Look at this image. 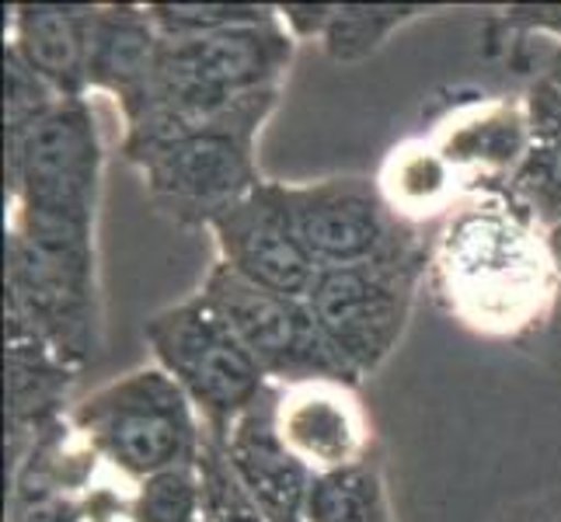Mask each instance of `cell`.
Segmentation results:
<instances>
[{"label": "cell", "mask_w": 561, "mask_h": 522, "mask_svg": "<svg viewBox=\"0 0 561 522\" xmlns=\"http://www.w3.org/2000/svg\"><path fill=\"white\" fill-rule=\"evenodd\" d=\"M164 35L153 25L147 4H99L91 32V60H88V88L108 94L115 105L147 88Z\"/></svg>", "instance_id": "e0dca14e"}, {"label": "cell", "mask_w": 561, "mask_h": 522, "mask_svg": "<svg viewBox=\"0 0 561 522\" xmlns=\"http://www.w3.org/2000/svg\"><path fill=\"white\" fill-rule=\"evenodd\" d=\"M304 522H394L374 456L332 474H318L307 495Z\"/></svg>", "instance_id": "ffe728a7"}, {"label": "cell", "mask_w": 561, "mask_h": 522, "mask_svg": "<svg viewBox=\"0 0 561 522\" xmlns=\"http://www.w3.org/2000/svg\"><path fill=\"white\" fill-rule=\"evenodd\" d=\"M94 18L99 4H14L8 49L22 56L60 98H88Z\"/></svg>", "instance_id": "5bb4252c"}, {"label": "cell", "mask_w": 561, "mask_h": 522, "mask_svg": "<svg viewBox=\"0 0 561 522\" xmlns=\"http://www.w3.org/2000/svg\"><path fill=\"white\" fill-rule=\"evenodd\" d=\"M129 522H203V477L196 463L168 467L133 485L126 501Z\"/></svg>", "instance_id": "7402d4cb"}, {"label": "cell", "mask_w": 561, "mask_h": 522, "mask_svg": "<svg viewBox=\"0 0 561 522\" xmlns=\"http://www.w3.org/2000/svg\"><path fill=\"white\" fill-rule=\"evenodd\" d=\"M545 73L551 77L554 84H561V43H554L548 49V60H545Z\"/></svg>", "instance_id": "f1b7e54d"}, {"label": "cell", "mask_w": 561, "mask_h": 522, "mask_svg": "<svg viewBox=\"0 0 561 522\" xmlns=\"http://www.w3.org/2000/svg\"><path fill=\"white\" fill-rule=\"evenodd\" d=\"M279 386L273 383L251 408L234 421L220 450L238 474L244 491L259 501L268 522H304L307 495H311L314 474L304 467L286 446L276 425Z\"/></svg>", "instance_id": "7c38bea8"}, {"label": "cell", "mask_w": 561, "mask_h": 522, "mask_svg": "<svg viewBox=\"0 0 561 522\" xmlns=\"http://www.w3.org/2000/svg\"><path fill=\"white\" fill-rule=\"evenodd\" d=\"M8 234L38 247L94 251L105 140L88 98L56 102L18 137H4Z\"/></svg>", "instance_id": "7a4b0ae2"}, {"label": "cell", "mask_w": 561, "mask_h": 522, "mask_svg": "<svg viewBox=\"0 0 561 522\" xmlns=\"http://www.w3.org/2000/svg\"><path fill=\"white\" fill-rule=\"evenodd\" d=\"M297 38L279 22L224 28L213 35L164 38L147 88L119 105L123 123L150 105H227L259 91H276L294 63Z\"/></svg>", "instance_id": "5b68a950"}, {"label": "cell", "mask_w": 561, "mask_h": 522, "mask_svg": "<svg viewBox=\"0 0 561 522\" xmlns=\"http://www.w3.org/2000/svg\"><path fill=\"white\" fill-rule=\"evenodd\" d=\"M548 247H551V262H554V303H551V314L545 321V327L537 332V341L545 345L548 359L561 370V227L548 230Z\"/></svg>", "instance_id": "4316f807"}, {"label": "cell", "mask_w": 561, "mask_h": 522, "mask_svg": "<svg viewBox=\"0 0 561 522\" xmlns=\"http://www.w3.org/2000/svg\"><path fill=\"white\" fill-rule=\"evenodd\" d=\"M203 293L234 327V335L259 362V370L276 386L300 383H345L356 386L359 376L328 341L311 303L300 297H283L273 289L230 272L224 262L209 268Z\"/></svg>", "instance_id": "ba28073f"}, {"label": "cell", "mask_w": 561, "mask_h": 522, "mask_svg": "<svg viewBox=\"0 0 561 522\" xmlns=\"http://www.w3.org/2000/svg\"><path fill=\"white\" fill-rule=\"evenodd\" d=\"M377 185L398 220L419 223L454 202L460 174L433 140H409L387 153Z\"/></svg>", "instance_id": "d6986e66"}, {"label": "cell", "mask_w": 561, "mask_h": 522, "mask_svg": "<svg viewBox=\"0 0 561 522\" xmlns=\"http://www.w3.org/2000/svg\"><path fill=\"white\" fill-rule=\"evenodd\" d=\"M153 25L164 38L213 35L224 28L273 22L276 8L268 4H147Z\"/></svg>", "instance_id": "603a6c76"}, {"label": "cell", "mask_w": 561, "mask_h": 522, "mask_svg": "<svg viewBox=\"0 0 561 522\" xmlns=\"http://www.w3.org/2000/svg\"><path fill=\"white\" fill-rule=\"evenodd\" d=\"M209 230L230 272L273 293L307 300L321 268L297 237L279 182H262L251 196L220 212Z\"/></svg>", "instance_id": "8fae6325"}, {"label": "cell", "mask_w": 561, "mask_h": 522, "mask_svg": "<svg viewBox=\"0 0 561 522\" xmlns=\"http://www.w3.org/2000/svg\"><path fill=\"white\" fill-rule=\"evenodd\" d=\"M430 140L454 164L460 182H471L468 196H478V192L506 188L527 153L530 126L524 105L495 102L454 115Z\"/></svg>", "instance_id": "9a60e30c"}, {"label": "cell", "mask_w": 561, "mask_h": 522, "mask_svg": "<svg viewBox=\"0 0 561 522\" xmlns=\"http://www.w3.org/2000/svg\"><path fill=\"white\" fill-rule=\"evenodd\" d=\"M279 98H268L241 119L144 150L137 164L150 202L182 227H209L234 202L262 185L255 143Z\"/></svg>", "instance_id": "52a82bcc"}, {"label": "cell", "mask_w": 561, "mask_h": 522, "mask_svg": "<svg viewBox=\"0 0 561 522\" xmlns=\"http://www.w3.org/2000/svg\"><path fill=\"white\" fill-rule=\"evenodd\" d=\"M289 220L318 268H350L394 255L419 241L415 227L394 217L377 182L328 178L283 185Z\"/></svg>", "instance_id": "30bf717a"}, {"label": "cell", "mask_w": 561, "mask_h": 522, "mask_svg": "<svg viewBox=\"0 0 561 522\" xmlns=\"http://www.w3.org/2000/svg\"><path fill=\"white\" fill-rule=\"evenodd\" d=\"M502 522H561V495L537 501V506H530L527 512H513Z\"/></svg>", "instance_id": "83f0119b"}, {"label": "cell", "mask_w": 561, "mask_h": 522, "mask_svg": "<svg viewBox=\"0 0 561 522\" xmlns=\"http://www.w3.org/2000/svg\"><path fill=\"white\" fill-rule=\"evenodd\" d=\"M8 446L11 456L46 425L64 418L60 408L77 370L53 352L22 321L8 317Z\"/></svg>", "instance_id": "2e32d148"}, {"label": "cell", "mask_w": 561, "mask_h": 522, "mask_svg": "<svg viewBox=\"0 0 561 522\" xmlns=\"http://www.w3.org/2000/svg\"><path fill=\"white\" fill-rule=\"evenodd\" d=\"M70 421L105 467L129 485L196 463L206 442L199 411L161 366H140L99 386L70 411Z\"/></svg>", "instance_id": "3957f363"}, {"label": "cell", "mask_w": 561, "mask_h": 522, "mask_svg": "<svg viewBox=\"0 0 561 522\" xmlns=\"http://www.w3.org/2000/svg\"><path fill=\"white\" fill-rule=\"evenodd\" d=\"M425 14L422 4H324L318 43L335 63H363L412 18Z\"/></svg>", "instance_id": "44dd1931"}, {"label": "cell", "mask_w": 561, "mask_h": 522, "mask_svg": "<svg viewBox=\"0 0 561 522\" xmlns=\"http://www.w3.org/2000/svg\"><path fill=\"white\" fill-rule=\"evenodd\" d=\"M430 251L433 244L419 237L387 258L318 272L307 303L359 380L374 376L398 348L412 317L415 289L430 276Z\"/></svg>", "instance_id": "8992f818"}, {"label": "cell", "mask_w": 561, "mask_h": 522, "mask_svg": "<svg viewBox=\"0 0 561 522\" xmlns=\"http://www.w3.org/2000/svg\"><path fill=\"white\" fill-rule=\"evenodd\" d=\"M144 338L153 366L182 386L213 442H224L234 421L273 386L203 289L153 314Z\"/></svg>", "instance_id": "277c9868"}, {"label": "cell", "mask_w": 561, "mask_h": 522, "mask_svg": "<svg viewBox=\"0 0 561 522\" xmlns=\"http://www.w3.org/2000/svg\"><path fill=\"white\" fill-rule=\"evenodd\" d=\"M56 102H64L60 94L35 70H28L22 56L4 46V137H18L35 119H43Z\"/></svg>", "instance_id": "d4e9b609"}, {"label": "cell", "mask_w": 561, "mask_h": 522, "mask_svg": "<svg viewBox=\"0 0 561 522\" xmlns=\"http://www.w3.org/2000/svg\"><path fill=\"white\" fill-rule=\"evenodd\" d=\"M502 22L513 32L551 35L554 43H561V4H513L502 11Z\"/></svg>", "instance_id": "484cf974"}, {"label": "cell", "mask_w": 561, "mask_h": 522, "mask_svg": "<svg viewBox=\"0 0 561 522\" xmlns=\"http://www.w3.org/2000/svg\"><path fill=\"white\" fill-rule=\"evenodd\" d=\"M524 112L530 140L506 196L548 234L561 227V84L540 73L524 94Z\"/></svg>", "instance_id": "ac0fdd59"}, {"label": "cell", "mask_w": 561, "mask_h": 522, "mask_svg": "<svg viewBox=\"0 0 561 522\" xmlns=\"http://www.w3.org/2000/svg\"><path fill=\"white\" fill-rule=\"evenodd\" d=\"M4 262L8 317L35 332L70 370H81L99 345L94 251L38 247L8 234Z\"/></svg>", "instance_id": "9c48e42d"}, {"label": "cell", "mask_w": 561, "mask_h": 522, "mask_svg": "<svg viewBox=\"0 0 561 522\" xmlns=\"http://www.w3.org/2000/svg\"><path fill=\"white\" fill-rule=\"evenodd\" d=\"M196 467L203 477V522H268L259 501L244 491L238 474L230 471L220 442L206 436Z\"/></svg>", "instance_id": "cb8c5ba5"}, {"label": "cell", "mask_w": 561, "mask_h": 522, "mask_svg": "<svg viewBox=\"0 0 561 522\" xmlns=\"http://www.w3.org/2000/svg\"><path fill=\"white\" fill-rule=\"evenodd\" d=\"M430 286L457 324L485 338H537L554 303L548 234L506 188L450 209L430 251Z\"/></svg>", "instance_id": "6da1fadb"}, {"label": "cell", "mask_w": 561, "mask_h": 522, "mask_svg": "<svg viewBox=\"0 0 561 522\" xmlns=\"http://www.w3.org/2000/svg\"><path fill=\"white\" fill-rule=\"evenodd\" d=\"M276 425L286 446L314 477L370 456V425L356 401V386L300 383L279 386Z\"/></svg>", "instance_id": "4fadbf2b"}]
</instances>
